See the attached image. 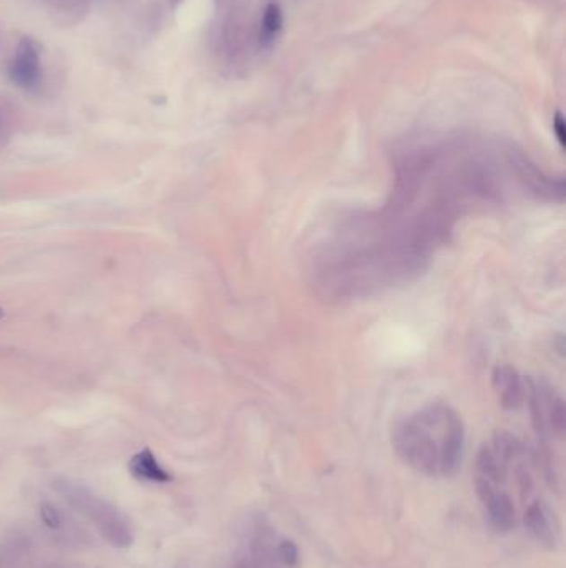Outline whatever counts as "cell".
<instances>
[{
  "label": "cell",
  "instance_id": "obj_1",
  "mask_svg": "<svg viewBox=\"0 0 566 568\" xmlns=\"http://www.w3.org/2000/svg\"><path fill=\"white\" fill-rule=\"evenodd\" d=\"M393 446L403 464L415 472L427 477H450L462 462L465 429L452 407L429 404L395 426Z\"/></svg>",
  "mask_w": 566,
  "mask_h": 568
},
{
  "label": "cell",
  "instance_id": "obj_2",
  "mask_svg": "<svg viewBox=\"0 0 566 568\" xmlns=\"http://www.w3.org/2000/svg\"><path fill=\"white\" fill-rule=\"evenodd\" d=\"M52 487L75 512L84 515L97 527L100 536L110 546L115 548H128L133 546V527L119 507L100 497L99 493L88 489L87 485L68 477H57L52 482Z\"/></svg>",
  "mask_w": 566,
  "mask_h": 568
},
{
  "label": "cell",
  "instance_id": "obj_3",
  "mask_svg": "<svg viewBox=\"0 0 566 568\" xmlns=\"http://www.w3.org/2000/svg\"><path fill=\"white\" fill-rule=\"evenodd\" d=\"M299 550L293 540L270 528H258L248 542L240 568H297Z\"/></svg>",
  "mask_w": 566,
  "mask_h": 568
},
{
  "label": "cell",
  "instance_id": "obj_4",
  "mask_svg": "<svg viewBox=\"0 0 566 568\" xmlns=\"http://www.w3.org/2000/svg\"><path fill=\"white\" fill-rule=\"evenodd\" d=\"M475 489L491 528L499 534L513 530L517 525V509L512 495L505 491V487L475 479Z\"/></svg>",
  "mask_w": 566,
  "mask_h": 568
},
{
  "label": "cell",
  "instance_id": "obj_5",
  "mask_svg": "<svg viewBox=\"0 0 566 568\" xmlns=\"http://www.w3.org/2000/svg\"><path fill=\"white\" fill-rule=\"evenodd\" d=\"M40 52V45L32 37H22L19 40L9 64V77L17 87L23 90L39 87L42 78Z\"/></svg>",
  "mask_w": 566,
  "mask_h": 568
},
{
  "label": "cell",
  "instance_id": "obj_6",
  "mask_svg": "<svg viewBox=\"0 0 566 568\" xmlns=\"http://www.w3.org/2000/svg\"><path fill=\"white\" fill-rule=\"evenodd\" d=\"M523 522L526 525L528 532L540 544L550 548H553L558 544V537H560L558 519L553 509L542 499H534L532 502H528L523 514Z\"/></svg>",
  "mask_w": 566,
  "mask_h": 568
},
{
  "label": "cell",
  "instance_id": "obj_7",
  "mask_svg": "<svg viewBox=\"0 0 566 568\" xmlns=\"http://www.w3.org/2000/svg\"><path fill=\"white\" fill-rule=\"evenodd\" d=\"M128 470L138 481L152 482V484L173 481L172 474L158 462L156 456L150 448H142L140 452H137L128 462Z\"/></svg>",
  "mask_w": 566,
  "mask_h": 568
},
{
  "label": "cell",
  "instance_id": "obj_8",
  "mask_svg": "<svg viewBox=\"0 0 566 568\" xmlns=\"http://www.w3.org/2000/svg\"><path fill=\"white\" fill-rule=\"evenodd\" d=\"M284 12L279 4L270 2L264 11H262L261 22H260V32H258V42L262 49L271 47L278 37L283 32Z\"/></svg>",
  "mask_w": 566,
  "mask_h": 568
},
{
  "label": "cell",
  "instance_id": "obj_9",
  "mask_svg": "<svg viewBox=\"0 0 566 568\" xmlns=\"http://www.w3.org/2000/svg\"><path fill=\"white\" fill-rule=\"evenodd\" d=\"M66 515L60 512V509L52 502H44L40 505V520L50 532H60L66 525Z\"/></svg>",
  "mask_w": 566,
  "mask_h": 568
},
{
  "label": "cell",
  "instance_id": "obj_10",
  "mask_svg": "<svg viewBox=\"0 0 566 568\" xmlns=\"http://www.w3.org/2000/svg\"><path fill=\"white\" fill-rule=\"evenodd\" d=\"M11 119H9V113L4 107V103L0 102V148L5 146V143L11 140Z\"/></svg>",
  "mask_w": 566,
  "mask_h": 568
},
{
  "label": "cell",
  "instance_id": "obj_11",
  "mask_svg": "<svg viewBox=\"0 0 566 568\" xmlns=\"http://www.w3.org/2000/svg\"><path fill=\"white\" fill-rule=\"evenodd\" d=\"M217 5V15L219 17H226L229 13L243 11V2L241 0H215Z\"/></svg>",
  "mask_w": 566,
  "mask_h": 568
},
{
  "label": "cell",
  "instance_id": "obj_12",
  "mask_svg": "<svg viewBox=\"0 0 566 568\" xmlns=\"http://www.w3.org/2000/svg\"><path fill=\"white\" fill-rule=\"evenodd\" d=\"M553 130H555L556 138L562 146H565L566 142V125L562 113H556L555 120H553Z\"/></svg>",
  "mask_w": 566,
  "mask_h": 568
},
{
  "label": "cell",
  "instance_id": "obj_13",
  "mask_svg": "<svg viewBox=\"0 0 566 568\" xmlns=\"http://www.w3.org/2000/svg\"><path fill=\"white\" fill-rule=\"evenodd\" d=\"M180 2H183V0H170V4H172V9H176Z\"/></svg>",
  "mask_w": 566,
  "mask_h": 568
},
{
  "label": "cell",
  "instance_id": "obj_14",
  "mask_svg": "<svg viewBox=\"0 0 566 568\" xmlns=\"http://www.w3.org/2000/svg\"><path fill=\"white\" fill-rule=\"evenodd\" d=\"M4 316H5V313H4V309L0 307V319H4Z\"/></svg>",
  "mask_w": 566,
  "mask_h": 568
}]
</instances>
